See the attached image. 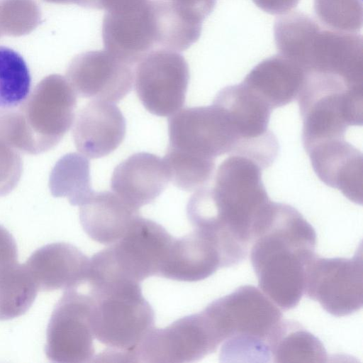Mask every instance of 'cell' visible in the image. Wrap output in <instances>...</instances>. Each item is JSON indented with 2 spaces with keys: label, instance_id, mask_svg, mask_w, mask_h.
I'll list each match as a JSON object with an SVG mask.
<instances>
[{
  "label": "cell",
  "instance_id": "cell-1",
  "mask_svg": "<svg viewBox=\"0 0 363 363\" xmlns=\"http://www.w3.org/2000/svg\"><path fill=\"white\" fill-rule=\"evenodd\" d=\"M262 170L248 158L230 155L219 166L213 185L198 189L187 203L189 222L215 238L225 267L246 258L272 202Z\"/></svg>",
  "mask_w": 363,
  "mask_h": 363
},
{
  "label": "cell",
  "instance_id": "cell-2",
  "mask_svg": "<svg viewBox=\"0 0 363 363\" xmlns=\"http://www.w3.org/2000/svg\"><path fill=\"white\" fill-rule=\"evenodd\" d=\"M250 259L259 289L285 310L303 293L306 271L316 255V234L294 207L271 202L252 242Z\"/></svg>",
  "mask_w": 363,
  "mask_h": 363
},
{
  "label": "cell",
  "instance_id": "cell-3",
  "mask_svg": "<svg viewBox=\"0 0 363 363\" xmlns=\"http://www.w3.org/2000/svg\"><path fill=\"white\" fill-rule=\"evenodd\" d=\"M260 289L242 286L202 310L223 362H270V344L283 320L280 309Z\"/></svg>",
  "mask_w": 363,
  "mask_h": 363
},
{
  "label": "cell",
  "instance_id": "cell-4",
  "mask_svg": "<svg viewBox=\"0 0 363 363\" xmlns=\"http://www.w3.org/2000/svg\"><path fill=\"white\" fill-rule=\"evenodd\" d=\"M274 33L279 54L305 73L335 75L363 86L361 35L332 29L298 11L279 16Z\"/></svg>",
  "mask_w": 363,
  "mask_h": 363
},
{
  "label": "cell",
  "instance_id": "cell-5",
  "mask_svg": "<svg viewBox=\"0 0 363 363\" xmlns=\"http://www.w3.org/2000/svg\"><path fill=\"white\" fill-rule=\"evenodd\" d=\"M92 329L107 349L97 362H136L135 351L155 327V313L140 283L116 279L88 283Z\"/></svg>",
  "mask_w": 363,
  "mask_h": 363
},
{
  "label": "cell",
  "instance_id": "cell-6",
  "mask_svg": "<svg viewBox=\"0 0 363 363\" xmlns=\"http://www.w3.org/2000/svg\"><path fill=\"white\" fill-rule=\"evenodd\" d=\"M76 107L77 94L66 77H44L18 109H13L12 145L31 155L52 149L71 128Z\"/></svg>",
  "mask_w": 363,
  "mask_h": 363
},
{
  "label": "cell",
  "instance_id": "cell-7",
  "mask_svg": "<svg viewBox=\"0 0 363 363\" xmlns=\"http://www.w3.org/2000/svg\"><path fill=\"white\" fill-rule=\"evenodd\" d=\"M298 96L306 151L322 141L344 139L363 121V87L330 75L305 74Z\"/></svg>",
  "mask_w": 363,
  "mask_h": 363
},
{
  "label": "cell",
  "instance_id": "cell-8",
  "mask_svg": "<svg viewBox=\"0 0 363 363\" xmlns=\"http://www.w3.org/2000/svg\"><path fill=\"white\" fill-rule=\"evenodd\" d=\"M174 237L160 224L138 215L118 240L90 259L97 275L140 283L159 276Z\"/></svg>",
  "mask_w": 363,
  "mask_h": 363
},
{
  "label": "cell",
  "instance_id": "cell-9",
  "mask_svg": "<svg viewBox=\"0 0 363 363\" xmlns=\"http://www.w3.org/2000/svg\"><path fill=\"white\" fill-rule=\"evenodd\" d=\"M213 102L224 111L235 137L233 155L248 158L262 169L270 166L279 150L268 129L271 107L242 82L220 90Z\"/></svg>",
  "mask_w": 363,
  "mask_h": 363
},
{
  "label": "cell",
  "instance_id": "cell-10",
  "mask_svg": "<svg viewBox=\"0 0 363 363\" xmlns=\"http://www.w3.org/2000/svg\"><path fill=\"white\" fill-rule=\"evenodd\" d=\"M304 293L330 314L342 317L363 305L362 249L352 258H322L316 255L308 264Z\"/></svg>",
  "mask_w": 363,
  "mask_h": 363
},
{
  "label": "cell",
  "instance_id": "cell-11",
  "mask_svg": "<svg viewBox=\"0 0 363 363\" xmlns=\"http://www.w3.org/2000/svg\"><path fill=\"white\" fill-rule=\"evenodd\" d=\"M91 315L92 300L89 293L77 288L65 290L52 310L47 328L45 354L51 362H94Z\"/></svg>",
  "mask_w": 363,
  "mask_h": 363
},
{
  "label": "cell",
  "instance_id": "cell-12",
  "mask_svg": "<svg viewBox=\"0 0 363 363\" xmlns=\"http://www.w3.org/2000/svg\"><path fill=\"white\" fill-rule=\"evenodd\" d=\"M189 80L187 62L172 50H151L135 69V86L139 99L149 112L160 117L172 116L183 107Z\"/></svg>",
  "mask_w": 363,
  "mask_h": 363
},
{
  "label": "cell",
  "instance_id": "cell-13",
  "mask_svg": "<svg viewBox=\"0 0 363 363\" xmlns=\"http://www.w3.org/2000/svg\"><path fill=\"white\" fill-rule=\"evenodd\" d=\"M169 148L204 160L234 152L236 140L223 109L213 102L187 107L168 119Z\"/></svg>",
  "mask_w": 363,
  "mask_h": 363
},
{
  "label": "cell",
  "instance_id": "cell-14",
  "mask_svg": "<svg viewBox=\"0 0 363 363\" xmlns=\"http://www.w3.org/2000/svg\"><path fill=\"white\" fill-rule=\"evenodd\" d=\"M218 347L200 312L178 319L164 328L155 327L136 349V362H193Z\"/></svg>",
  "mask_w": 363,
  "mask_h": 363
},
{
  "label": "cell",
  "instance_id": "cell-15",
  "mask_svg": "<svg viewBox=\"0 0 363 363\" xmlns=\"http://www.w3.org/2000/svg\"><path fill=\"white\" fill-rule=\"evenodd\" d=\"M66 79L79 97L118 102L130 92L134 74L131 65L104 49L74 57Z\"/></svg>",
  "mask_w": 363,
  "mask_h": 363
},
{
  "label": "cell",
  "instance_id": "cell-16",
  "mask_svg": "<svg viewBox=\"0 0 363 363\" xmlns=\"http://www.w3.org/2000/svg\"><path fill=\"white\" fill-rule=\"evenodd\" d=\"M104 50L133 65L157 48L150 0L137 7L106 12L102 23Z\"/></svg>",
  "mask_w": 363,
  "mask_h": 363
},
{
  "label": "cell",
  "instance_id": "cell-17",
  "mask_svg": "<svg viewBox=\"0 0 363 363\" xmlns=\"http://www.w3.org/2000/svg\"><path fill=\"white\" fill-rule=\"evenodd\" d=\"M313 168L327 185L362 204V154L345 139L320 142L306 151Z\"/></svg>",
  "mask_w": 363,
  "mask_h": 363
},
{
  "label": "cell",
  "instance_id": "cell-18",
  "mask_svg": "<svg viewBox=\"0 0 363 363\" xmlns=\"http://www.w3.org/2000/svg\"><path fill=\"white\" fill-rule=\"evenodd\" d=\"M125 119L112 102L94 100L77 114L72 136L77 149L89 158L106 156L124 139Z\"/></svg>",
  "mask_w": 363,
  "mask_h": 363
},
{
  "label": "cell",
  "instance_id": "cell-19",
  "mask_svg": "<svg viewBox=\"0 0 363 363\" xmlns=\"http://www.w3.org/2000/svg\"><path fill=\"white\" fill-rule=\"evenodd\" d=\"M25 265L38 291L67 290L86 283L89 259L72 244L55 242L35 250Z\"/></svg>",
  "mask_w": 363,
  "mask_h": 363
},
{
  "label": "cell",
  "instance_id": "cell-20",
  "mask_svg": "<svg viewBox=\"0 0 363 363\" xmlns=\"http://www.w3.org/2000/svg\"><path fill=\"white\" fill-rule=\"evenodd\" d=\"M169 175L164 161L147 152L131 155L114 169L113 192L135 209L153 202L166 188Z\"/></svg>",
  "mask_w": 363,
  "mask_h": 363
},
{
  "label": "cell",
  "instance_id": "cell-21",
  "mask_svg": "<svg viewBox=\"0 0 363 363\" xmlns=\"http://www.w3.org/2000/svg\"><path fill=\"white\" fill-rule=\"evenodd\" d=\"M223 267L221 254L213 237L195 229L181 238H174L159 276L179 281H199Z\"/></svg>",
  "mask_w": 363,
  "mask_h": 363
},
{
  "label": "cell",
  "instance_id": "cell-22",
  "mask_svg": "<svg viewBox=\"0 0 363 363\" xmlns=\"http://www.w3.org/2000/svg\"><path fill=\"white\" fill-rule=\"evenodd\" d=\"M138 210L114 193L93 192L79 206V220L92 240L110 245L122 237L140 215Z\"/></svg>",
  "mask_w": 363,
  "mask_h": 363
},
{
  "label": "cell",
  "instance_id": "cell-23",
  "mask_svg": "<svg viewBox=\"0 0 363 363\" xmlns=\"http://www.w3.org/2000/svg\"><path fill=\"white\" fill-rule=\"evenodd\" d=\"M305 76L303 70L295 62L277 54L257 64L242 82L273 110L298 98Z\"/></svg>",
  "mask_w": 363,
  "mask_h": 363
},
{
  "label": "cell",
  "instance_id": "cell-24",
  "mask_svg": "<svg viewBox=\"0 0 363 363\" xmlns=\"http://www.w3.org/2000/svg\"><path fill=\"white\" fill-rule=\"evenodd\" d=\"M157 48L183 51L196 43L203 19L177 5L172 0H150Z\"/></svg>",
  "mask_w": 363,
  "mask_h": 363
},
{
  "label": "cell",
  "instance_id": "cell-25",
  "mask_svg": "<svg viewBox=\"0 0 363 363\" xmlns=\"http://www.w3.org/2000/svg\"><path fill=\"white\" fill-rule=\"evenodd\" d=\"M274 362H326L327 353L322 342L294 321L282 320L270 344Z\"/></svg>",
  "mask_w": 363,
  "mask_h": 363
},
{
  "label": "cell",
  "instance_id": "cell-26",
  "mask_svg": "<svg viewBox=\"0 0 363 363\" xmlns=\"http://www.w3.org/2000/svg\"><path fill=\"white\" fill-rule=\"evenodd\" d=\"M49 188L54 197H66L72 205H82L94 192L86 157L77 153L61 157L50 173Z\"/></svg>",
  "mask_w": 363,
  "mask_h": 363
},
{
  "label": "cell",
  "instance_id": "cell-27",
  "mask_svg": "<svg viewBox=\"0 0 363 363\" xmlns=\"http://www.w3.org/2000/svg\"><path fill=\"white\" fill-rule=\"evenodd\" d=\"M38 288L25 264L18 261L0 267V320L25 314L33 305Z\"/></svg>",
  "mask_w": 363,
  "mask_h": 363
},
{
  "label": "cell",
  "instance_id": "cell-28",
  "mask_svg": "<svg viewBox=\"0 0 363 363\" xmlns=\"http://www.w3.org/2000/svg\"><path fill=\"white\" fill-rule=\"evenodd\" d=\"M31 77L23 58L16 50L0 46V109L20 106L30 91Z\"/></svg>",
  "mask_w": 363,
  "mask_h": 363
},
{
  "label": "cell",
  "instance_id": "cell-29",
  "mask_svg": "<svg viewBox=\"0 0 363 363\" xmlns=\"http://www.w3.org/2000/svg\"><path fill=\"white\" fill-rule=\"evenodd\" d=\"M163 161L169 180L186 191L197 190L206 185L215 169V161L199 158L169 147Z\"/></svg>",
  "mask_w": 363,
  "mask_h": 363
},
{
  "label": "cell",
  "instance_id": "cell-30",
  "mask_svg": "<svg viewBox=\"0 0 363 363\" xmlns=\"http://www.w3.org/2000/svg\"><path fill=\"white\" fill-rule=\"evenodd\" d=\"M40 21V10L34 0H1V34L26 35L35 29Z\"/></svg>",
  "mask_w": 363,
  "mask_h": 363
},
{
  "label": "cell",
  "instance_id": "cell-31",
  "mask_svg": "<svg viewBox=\"0 0 363 363\" xmlns=\"http://www.w3.org/2000/svg\"><path fill=\"white\" fill-rule=\"evenodd\" d=\"M20 152L0 136V197L10 193L20 180L23 171Z\"/></svg>",
  "mask_w": 363,
  "mask_h": 363
},
{
  "label": "cell",
  "instance_id": "cell-32",
  "mask_svg": "<svg viewBox=\"0 0 363 363\" xmlns=\"http://www.w3.org/2000/svg\"><path fill=\"white\" fill-rule=\"evenodd\" d=\"M148 0H85L83 7L116 12L140 6Z\"/></svg>",
  "mask_w": 363,
  "mask_h": 363
},
{
  "label": "cell",
  "instance_id": "cell-33",
  "mask_svg": "<svg viewBox=\"0 0 363 363\" xmlns=\"http://www.w3.org/2000/svg\"><path fill=\"white\" fill-rule=\"evenodd\" d=\"M16 242L11 233L0 225V267L18 261Z\"/></svg>",
  "mask_w": 363,
  "mask_h": 363
},
{
  "label": "cell",
  "instance_id": "cell-34",
  "mask_svg": "<svg viewBox=\"0 0 363 363\" xmlns=\"http://www.w3.org/2000/svg\"><path fill=\"white\" fill-rule=\"evenodd\" d=\"M186 11L205 19L213 10L216 0H172Z\"/></svg>",
  "mask_w": 363,
  "mask_h": 363
},
{
  "label": "cell",
  "instance_id": "cell-35",
  "mask_svg": "<svg viewBox=\"0 0 363 363\" xmlns=\"http://www.w3.org/2000/svg\"><path fill=\"white\" fill-rule=\"evenodd\" d=\"M55 4H74L83 6L85 0H45Z\"/></svg>",
  "mask_w": 363,
  "mask_h": 363
},
{
  "label": "cell",
  "instance_id": "cell-36",
  "mask_svg": "<svg viewBox=\"0 0 363 363\" xmlns=\"http://www.w3.org/2000/svg\"><path fill=\"white\" fill-rule=\"evenodd\" d=\"M1 35V30H0V36Z\"/></svg>",
  "mask_w": 363,
  "mask_h": 363
}]
</instances>
